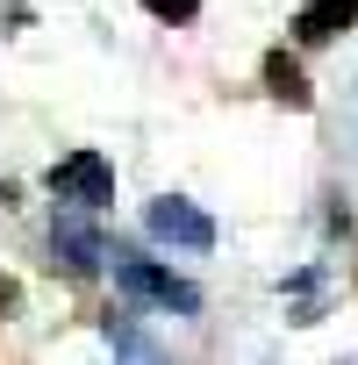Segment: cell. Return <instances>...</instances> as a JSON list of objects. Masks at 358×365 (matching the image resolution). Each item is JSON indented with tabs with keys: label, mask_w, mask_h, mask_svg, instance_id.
Segmentation results:
<instances>
[{
	"label": "cell",
	"mask_w": 358,
	"mask_h": 365,
	"mask_svg": "<svg viewBox=\"0 0 358 365\" xmlns=\"http://www.w3.org/2000/svg\"><path fill=\"white\" fill-rule=\"evenodd\" d=\"M358 22V0H308V8L294 15V36L301 43H329L337 29H351Z\"/></svg>",
	"instance_id": "5"
},
{
	"label": "cell",
	"mask_w": 358,
	"mask_h": 365,
	"mask_svg": "<svg viewBox=\"0 0 358 365\" xmlns=\"http://www.w3.org/2000/svg\"><path fill=\"white\" fill-rule=\"evenodd\" d=\"M108 344H115V351H122V358H158V344H150V336H143V329H129V322H122V315H108Z\"/></svg>",
	"instance_id": "7"
},
{
	"label": "cell",
	"mask_w": 358,
	"mask_h": 365,
	"mask_svg": "<svg viewBox=\"0 0 358 365\" xmlns=\"http://www.w3.org/2000/svg\"><path fill=\"white\" fill-rule=\"evenodd\" d=\"M143 15H158V22H194L201 0H143Z\"/></svg>",
	"instance_id": "8"
},
{
	"label": "cell",
	"mask_w": 358,
	"mask_h": 365,
	"mask_svg": "<svg viewBox=\"0 0 358 365\" xmlns=\"http://www.w3.org/2000/svg\"><path fill=\"white\" fill-rule=\"evenodd\" d=\"M51 194L93 215V208H108V201H115V172H108V158H101V150H72V158H58V165H51Z\"/></svg>",
	"instance_id": "2"
},
{
	"label": "cell",
	"mask_w": 358,
	"mask_h": 365,
	"mask_svg": "<svg viewBox=\"0 0 358 365\" xmlns=\"http://www.w3.org/2000/svg\"><path fill=\"white\" fill-rule=\"evenodd\" d=\"M143 230L158 237V244H172V251H215V222L194 208V201H179V194H165V201H150V215H143Z\"/></svg>",
	"instance_id": "3"
},
{
	"label": "cell",
	"mask_w": 358,
	"mask_h": 365,
	"mask_svg": "<svg viewBox=\"0 0 358 365\" xmlns=\"http://www.w3.org/2000/svg\"><path fill=\"white\" fill-rule=\"evenodd\" d=\"M51 251H58V265H65V272H79V279L108 265V244H101V230L86 222V208H72V215H58V222H51Z\"/></svg>",
	"instance_id": "4"
},
{
	"label": "cell",
	"mask_w": 358,
	"mask_h": 365,
	"mask_svg": "<svg viewBox=\"0 0 358 365\" xmlns=\"http://www.w3.org/2000/svg\"><path fill=\"white\" fill-rule=\"evenodd\" d=\"M108 265H115V287H122V294H136V301H158V308H172V315H201V294H194L187 279H172L165 265H150V258H129V251H108Z\"/></svg>",
	"instance_id": "1"
},
{
	"label": "cell",
	"mask_w": 358,
	"mask_h": 365,
	"mask_svg": "<svg viewBox=\"0 0 358 365\" xmlns=\"http://www.w3.org/2000/svg\"><path fill=\"white\" fill-rule=\"evenodd\" d=\"M265 93L287 101V108H308V101H315V93H308V72H301L287 51H265Z\"/></svg>",
	"instance_id": "6"
},
{
	"label": "cell",
	"mask_w": 358,
	"mask_h": 365,
	"mask_svg": "<svg viewBox=\"0 0 358 365\" xmlns=\"http://www.w3.org/2000/svg\"><path fill=\"white\" fill-rule=\"evenodd\" d=\"M0 308H15V279H0Z\"/></svg>",
	"instance_id": "9"
}]
</instances>
